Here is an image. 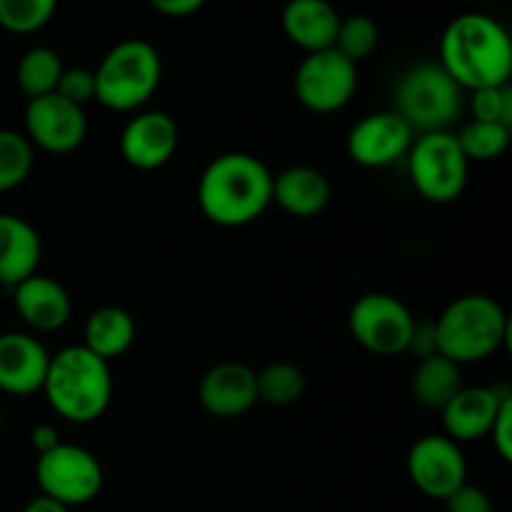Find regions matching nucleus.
Returning a JSON list of instances; mask_svg holds the SVG:
<instances>
[{
	"mask_svg": "<svg viewBox=\"0 0 512 512\" xmlns=\"http://www.w3.org/2000/svg\"><path fill=\"white\" fill-rule=\"evenodd\" d=\"M198 203L210 223L243 228L273 203V173L255 155L223 153L200 175Z\"/></svg>",
	"mask_w": 512,
	"mask_h": 512,
	"instance_id": "1",
	"label": "nucleus"
},
{
	"mask_svg": "<svg viewBox=\"0 0 512 512\" xmlns=\"http://www.w3.org/2000/svg\"><path fill=\"white\" fill-rule=\"evenodd\" d=\"M440 65L463 90L510 83L512 43L503 25L485 13H465L445 28Z\"/></svg>",
	"mask_w": 512,
	"mask_h": 512,
	"instance_id": "2",
	"label": "nucleus"
},
{
	"mask_svg": "<svg viewBox=\"0 0 512 512\" xmlns=\"http://www.w3.org/2000/svg\"><path fill=\"white\" fill-rule=\"evenodd\" d=\"M43 393L63 420L75 425L93 423L113 400L110 365L85 345H70L50 355Z\"/></svg>",
	"mask_w": 512,
	"mask_h": 512,
	"instance_id": "3",
	"label": "nucleus"
},
{
	"mask_svg": "<svg viewBox=\"0 0 512 512\" xmlns=\"http://www.w3.org/2000/svg\"><path fill=\"white\" fill-rule=\"evenodd\" d=\"M510 335V318L503 305L483 293L453 300L435 320L438 355L455 365L480 363L498 353Z\"/></svg>",
	"mask_w": 512,
	"mask_h": 512,
	"instance_id": "4",
	"label": "nucleus"
},
{
	"mask_svg": "<svg viewBox=\"0 0 512 512\" xmlns=\"http://www.w3.org/2000/svg\"><path fill=\"white\" fill-rule=\"evenodd\" d=\"M93 73L95 100L118 113H130L153 98L163 78V63L148 40L130 38L113 45Z\"/></svg>",
	"mask_w": 512,
	"mask_h": 512,
	"instance_id": "5",
	"label": "nucleus"
},
{
	"mask_svg": "<svg viewBox=\"0 0 512 512\" xmlns=\"http://www.w3.org/2000/svg\"><path fill=\"white\" fill-rule=\"evenodd\" d=\"M463 88L440 63H418L400 75L395 85V113L413 133H440L460 118Z\"/></svg>",
	"mask_w": 512,
	"mask_h": 512,
	"instance_id": "6",
	"label": "nucleus"
},
{
	"mask_svg": "<svg viewBox=\"0 0 512 512\" xmlns=\"http://www.w3.org/2000/svg\"><path fill=\"white\" fill-rule=\"evenodd\" d=\"M408 170L415 190L428 203H453L468 185L470 160L450 130L425 133L408 150Z\"/></svg>",
	"mask_w": 512,
	"mask_h": 512,
	"instance_id": "7",
	"label": "nucleus"
},
{
	"mask_svg": "<svg viewBox=\"0 0 512 512\" xmlns=\"http://www.w3.org/2000/svg\"><path fill=\"white\" fill-rule=\"evenodd\" d=\"M35 480L40 495L58 500L65 508H78L98 498L103 488V468L90 450L60 443L38 455Z\"/></svg>",
	"mask_w": 512,
	"mask_h": 512,
	"instance_id": "8",
	"label": "nucleus"
},
{
	"mask_svg": "<svg viewBox=\"0 0 512 512\" xmlns=\"http://www.w3.org/2000/svg\"><path fill=\"white\" fill-rule=\"evenodd\" d=\"M348 325L353 338L368 353L393 358L408 353L415 318L403 300L390 293H368L350 308Z\"/></svg>",
	"mask_w": 512,
	"mask_h": 512,
	"instance_id": "9",
	"label": "nucleus"
},
{
	"mask_svg": "<svg viewBox=\"0 0 512 512\" xmlns=\"http://www.w3.org/2000/svg\"><path fill=\"white\" fill-rule=\"evenodd\" d=\"M295 95L313 113H335L358 90V65L335 48L305 55L295 70Z\"/></svg>",
	"mask_w": 512,
	"mask_h": 512,
	"instance_id": "10",
	"label": "nucleus"
},
{
	"mask_svg": "<svg viewBox=\"0 0 512 512\" xmlns=\"http://www.w3.org/2000/svg\"><path fill=\"white\" fill-rule=\"evenodd\" d=\"M408 475L420 493L445 500L468 483V465L460 445L448 435H425L410 448Z\"/></svg>",
	"mask_w": 512,
	"mask_h": 512,
	"instance_id": "11",
	"label": "nucleus"
},
{
	"mask_svg": "<svg viewBox=\"0 0 512 512\" xmlns=\"http://www.w3.org/2000/svg\"><path fill=\"white\" fill-rule=\"evenodd\" d=\"M88 135V120L80 105L68 103L58 93L33 98L25 105V138L48 153H73Z\"/></svg>",
	"mask_w": 512,
	"mask_h": 512,
	"instance_id": "12",
	"label": "nucleus"
},
{
	"mask_svg": "<svg viewBox=\"0 0 512 512\" xmlns=\"http://www.w3.org/2000/svg\"><path fill=\"white\" fill-rule=\"evenodd\" d=\"M415 133L395 110H380L360 118L348 133V155L363 168H385L405 158Z\"/></svg>",
	"mask_w": 512,
	"mask_h": 512,
	"instance_id": "13",
	"label": "nucleus"
},
{
	"mask_svg": "<svg viewBox=\"0 0 512 512\" xmlns=\"http://www.w3.org/2000/svg\"><path fill=\"white\" fill-rule=\"evenodd\" d=\"M178 150V125L163 110H145L125 123L120 135V155L138 170H158Z\"/></svg>",
	"mask_w": 512,
	"mask_h": 512,
	"instance_id": "14",
	"label": "nucleus"
},
{
	"mask_svg": "<svg viewBox=\"0 0 512 512\" xmlns=\"http://www.w3.org/2000/svg\"><path fill=\"white\" fill-rule=\"evenodd\" d=\"M200 405L208 415L233 420L258 403L255 370L245 363H218L200 380Z\"/></svg>",
	"mask_w": 512,
	"mask_h": 512,
	"instance_id": "15",
	"label": "nucleus"
},
{
	"mask_svg": "<svg viewBox=\"0 0 512 512\" xmlns=\"http://www.w3.org/2000/svg\"><path fill=\"white\" fill-rule=\"evenodd\" d=\"M50 353L30 333L0 335V390L8 395H33L43 390Z\"/></svg>",
	"mask_w": 512,
	"mask_h": 512,
	"instance_id": "16",
	"label": "nucleus"
},
{
	"mask_svg": "<svg viewBox=\"0 0 512 512\" xmlns=\"http://www.w3.org/2000/svg\"><path fill=\"white\" fill-rule=\"evenodd\" d=\"M512 395L510 390L498 388H460L458 395L445 405L443 425L445 435L455 443H470L490 433L503 400Z\"/></svg>",
	"mask_w": 512,
	"mask_h": 512,
	"instance_id": "17",
	"label": "nucleus"
},
{
	"mask_svg": "<svg viewBox=\"0 0 512 512\" xmlns=\"http://www.w3.org/2000/svg\"><path fill=\"white\" fill-rule=\"evenodd\" d=\"M13 303L23 323L28 328L38 330V333L60 330L70 320V313H73L68 290L58 280L38 273L15 285Z\"/></svg>",
	"mask_w": 512,
	"mask_h": 512,
	"instance_id": "18",
	"label": "nucleus"
},
{
	"mask_svg": "<svg viewBox=\"0 0 512 512\" xmlns=\"http://www.w3.org/2000/svg\"><path fill=\"white\" fill-rule=\"evenodd\" d=\"M40 235L28 220L0 213V285L15 288L25 278L38 273Z\"/></svg>",
	"mask_w": 512,
	"mask_h": 512,
	"instance_id": "19",
	"label": "nucleus"
},
{
	"mask_svg": "<svg viewBox=\"0 0 512 512\" xmlns=\"http://www.w3.org/2000/svg\"><path fill=\"white\" fill-rule=\"evenodd\" d=\"M338 25L340 15L328 0H288L283 8L285 35L305 53L333 48Z\"/></svg>",
	"mask_w": 512,
	"mask_h": 512,
	"instance_id": "20",
	"label": "nucleus"
},
{
	"mask_svg": "<svg viewBox=\"0 0 512 512\" xmlns=\"http://www.w3.org/2000/svg\"><path fill=\"white\" fill-rule=\"evenodd\" d=\"M273 200L295 218H313L330 203V183L318 168L295 165L273 175Z\"/></svg>",
	"mask_w": 512,
	"mask_h": 512,
	"instance_id": "21",
	"label": "nucleus"
},
{
	"mask_svg": "<svg viewBox=\"0 0 512 512\" xmlns=\"http://www.w3.org/2000/svg\"><path fill=\"white\" fill-rule=\"evenodd\" d=\"M135 343L133 315L118 305H105L90 313L83 328V345L105 363L120 358Z\"/></svg>",
	"mask_w": 512,
	"mask_h": 512,
	"instance_id": "22",
	"label": "nucleus"
},
{
	"mask_svg": "<svg viewBox=\"0 0 512 512\" xmlns=\"http://www.w3.org/2000/svg\"><path fill=\"white\" fill-rule=\"evenodd\" d=\"M460 388H463L460 365H455L453 360L443 355L418 360V368L413 373V395L423 408L443 410Z\"/></svg>",
	"mask_w": 512,
	"mask_h": 512,
	"instance_id": "23",
	"label": "nucleus"
},
{
	"mask_svg": "<svg viewBox=\"0 0 512 512\" xmlns=\"http://www.w3.org/2000/svg\"><path fill=\"white\" fill-rule=\"evenodd\" d=\"M60 73H63L60 55L40 45V48H30L28 53H23L15 78H18V88L28 95V100H33L55 93Z\"/></svg>",
	"mask_w": 512,
	"mask_h": 512,
	"instance_id": "24",
	"label": "nucleus"
},
{
	"mask_svg": "<svg viewBox=\"0 0 512 512\" xmlns=\"http://www.w3.org/2000/svg\"><path fill=\"white\" fill-rule=\"evenodd\" d=\"M255 383H258V400L275 405V408H285L303 398L305 393V373L293 363H273L255 373Z\"/></svg>",
	"mask_w": 512,
	"mask_h": 512,
	"instance_id": "25",
	"label": "nucleus"
},
{
	"mask_svg": "<svg viewBox=\"0 0 512 512\" xmlns=\"http://www.w3.org/2000/svg\"><path fill=\"white\" fill-rule=\"evenodd\" d=\"M510 133L512 130L500 123H480V120H473L455 138H458L460 148H463L465 158L470 163L473 160L475 163H488V160L500 158L508 150Z\"/></svg>",
	"mask_w": 512,
	"mask_h": 512,
	"instance_id": "26",
	"label": "nucleus"
},
{
	"mask_svg": "<svg viewBox=\"0 0 512 512\" xmlns=\"http://www.w3.org/2000/svg\"><path fill=\"white\" fill-rule=\"evenodd\" d=\"M33 170V145L25 135L0 128V193L18 188Z\"/></svg>",
	"mask_w": 512,
	"mask_h": 512,
	"instance_id": "27",
	"label": "nucleus"
},
{
	"mask_svg": "<svg viewBox=\"0 0 512 512\" xmlns=\"http://www.w3.org/2000/svg\"><path fill=\"white\" fill-rule=\"evenodd\" d=\"M58 0H0V28L15 35H30L50 23Z\"/></svg>",
	"mask_w": 512,
	"mask_h": 512,
	"instance_id": "28",
	"label": "nucleus"
},
{
	"mask_svg": "<svg viewBox=\"0 0 512 512\" xmlns=\"http://www.w3.org/2000/svg\"><path fill=\"white\" fill-rule=\"evenodd\" d=\"M378 40L380 30L373 18H368V15H350V18H340L333 48L358 65L360 60H365L378 48Z\"/></svg>",
	"mask_w": 512,
	"mask_h": 512,
	"instance_id": "29",
	"label": "nucleus"
},
{
	"mask_svg": "<svg viewBox=\"0 0 512 512\" xmlns=\"http://www.w3.org/2000/svg\"><path fill=\"white\" fill-rule=\"evenodd\" d=\"M473 118L480 123H500L512 130V85L473 90Z\"/></svg>",
	"mask_w": 512,
	"mask_h": 512,
	"instance_id": "30",
	"label": "nucleus"
},
{
	"mask_svg": "<svg viewBox=\"0 0 512 512\" xmlns=\"http://www.w3.org/2000/svg\"><path fill=\"white\" fill-rule=\"evenodd\" d=\"M55 93L68 103L85 108L95 100V73L90 68H63Z\"/></svg>",
	"mask_w": 512,
	"mask_h": 512,
	"instance_id": "31",
	"label": "nucleus"
},
{
	"mask_svg": "<svg viewBox=\"0 0 512 512\" xmlns=\"http://www.w3.org/2000/svg\"><path fill=\"white\" fill-rule=\"evenodd\" d=\"M445 512H493V500L478 485L463 483L453 495L443 500Z\"/></svg>",
	"mask_w": 512,
	"mask_h": 512,
	"instance_id": "32",
	"label": "nucleus"
},
{
	"mask_svg": "<svg viewBox=\"0 0 512 512\" xmlns=\"http://www.w3.org/2000/svg\"><path fill=\"white\" fill-rule=\"evenodd\" d=\"M490 438H493V448L505 463L512 460V395L503 400L498 415H495V423L490 428Z\"/></svg>",
	"mask_w": 512,
	"mask_h": 512,
	"instance_id": "33",
	"label": "nucleus"
},
{
	"mask_svg": "<svg viewBox=\"0 0 512 512\" xmlns=\"http://www.w3.org/2000/svg\"><path fill=\"white\" fill-rule=\"evenodd\" d=\"M408 353L423 360L430 355H438V338H435V323H415L413 338H410Z\"/></svg>",
	"mask_w": 512,
	"mask_h": 512,
	"instance_id": "34",
	"label": "nucleus"
},
{
	"mask_svg": "<svg viewBox=\"0 0 512 512\" xmlns=\"http://www.w3.org/2000/svg\"><path fill=\"white\" fill-rule=\"evenodd\" d=\"M150 5L168 18H185V15L198 13L205 0H150Z\"/></svg>",
	"mask_w": 512,
	"mask_h": 512,
	"instance_id": "35",
	"label": "nucleus"
},
{
	"mask_svg": "<svg viewBox=\"0 0 512 512\" xmlns=\"http://www.w3.org/2000/svg\"><path fill=\"white\" fill-rule=\"evenodd\" d=\"M30 445H33L35 453H38V455L48 453V450H53L55 445H60L58 430H55L53 425H48V423L35 425V428L30 430Z\"/></svg>",
	"mask_w": 512,
	"mask_h": 512,
	"instance_id": "36",
	"label": "nucleus"
},
{
	"mask_svg": "<svg viewBox=\"0 0 512 512\" xmlns=\"http://www.w3.org/2000/svg\"><path fill=\"white\" fill-rule=\"evenodd\" d=\"M23 512H70V508L60 505L58 500L45 498V495H38V498H33L28 505H25Z\"/></svg>",
	"mask_w": 512,
	"mask_h": 512,
	"instance_id": "37",
	"label": "nucleus"
},
{
	"mask_svg": "<svg viewBox=\"0 0 512 512\" xmlns=\"http://www.w3.org/2000/svg\"><path fill=\"white\" fill-rule=\"evenodd\" d=\"M0 430H3V413H0Z\"/></svg>",
	"mask_w": 512,
	"mask_h": 512,
	"instance_id": "38",
	"label": "nucleus"
}]
</instances>
